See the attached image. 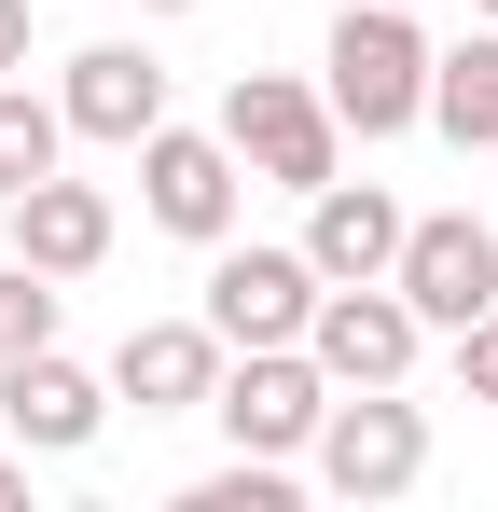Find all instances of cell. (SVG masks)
I'll return each mask as SVG.
<instances>
[{
  "label": "cell",
  "mask_w": 498,
  "mask_h": 512,
  "mask_svg": "<svg viewBox=\"0 0 498 512\" xmlns=\"http://www.w3.org/2000/svg\"><path fill=\"white\" fill-rule=\"evenodd\" d=\"M388 291H402L429 333H471L498 305V236L471 222V208H429V222H402V263H388Z\"/></svg>",
  "instance_id": "cell-7"
},
{
  "label": "cell",
  "mask_w": 498,
  "mask_h": 512,
  "mask_svg": "<svg viewBox=\"0 0 498 512\" xmlns=\"http://www.w3.org/2000/svg\"><path fill=\"white\" fill-rule=\"evenodd\" d=\"M236 194H249V167H236L222 125H153V139H139V208H153L166 236L222 250V236H236Z\"/></svg>",
  "instance_id": "cell-5"
},
{
  "label": "cell",
  "mask_w": 498,
  "mask_h": 512,
  "mask_svg": "<svg viewBox=\"0 0 498 512\" xmlns=\"http://www.w3.org/2000/svg\"><path fill=\"white\" fill-rule=\"evenodd\" d=\"M180 512H291V457H236V471H208Z\"/></svg>",
  "instance_id": "cell-17"
},
{
  "label": "cell",
  "mask_w": 498,
  "mask_h": 512,
  "mask_svg": "<svg viewBox=\"0 0 498 512\" xmlns=\"http://www.w3.org/2000/svg\"><path fill=\"white\" fill-rule=\"evenodd\" d=\"M56 153H70V111H56V97H28V84H0V208L56 167Z\"/></svg>",
  "instance_id": "cell-15"
},
{
  "label": "cell",
  "mask_w": 498,
  "mask_h": 512,
  "mask_svg": "<svg viewBox=\"0 0 498 512\" xmlns=\"http://www.w3.org/2000/svg\"><path fill=\"white\" fill-rule=\"evenodd\" d=\"M14 263H42V277H97V263H111V194L42 167L28 194H14Z\"/></svg>",
  "instance_id": "cell-13"
},
{
  "label": "cell",
  "mask_w": 498,
  "mask_h": 512,
  "mask_svg": "<svg viewBox=\"0 0 498 512\" xmlns=\"http://www.w3.org/2000/svg\"><path fill=\"white\" fill-rule=\"evenodd\" d=\"M305 471H319L332 499H402L415 471H429V416H415L402 388H332L319 443H305Z\"/></svg>",
  "instance_id": "cell-4"
},
{
  "label": "cell",
  "mask_w": 498,
  "mask_h": 512,
  "mask_svg": "<svg viewBox=\"0 0 498 512\" xmlns=\"http://www.w3.org/2000/svg\"><path fill=\"white\" fill-rule=\"evenodd\" d=\"M305 346H319V374H332V388H402V374H415V346H429V319H415L388 277H332V291H319V319H305Z\"/></svg>",
  "instance_id": "cell-8"
},
{
  "label": "cell",
  "mask_w": 498,
  "mask_h": 512,
  "mask_svg": "<svg viewBox=\"0 0 498 512\" xmlns=\"http://www.w3.org/2000/svg\"><path fill=\"white\" fill-rule=\"evenodd\" d=\"M28 14H42V0H0V84L28 70Z\"/></svg>",
  "instance_id": "cell-19"
},
{
  "label": "cell",
  "mask_w": 498,
  "mask_h": 512,
  "mask_svg": "<svg viewBox=\"0 0 498 512\" xmlns=\"http://www.w3.org/2000/svg\"><path fill=\"white\" fill-rule=\"evenodd\" d=\"M208 416L236 429V457H305L319 416H332L319 346H236V360H222V388H208Z\"/></svg>",
  "instance_id": "cell-3"
},
{
  "label": "cell",
  "mask_w": 498,
  "mask_h": 512,
  "mask_svg": "<svg viewBox=\"0 0 498 512\" xmlns=\"http://www.w3.org/2000/svg\"><path fill=\"white\" fill-rule=\"evenodd\" d=\"M0 429L28 457H70V443L111 429V374H83L70 346H28V360H0Z\"/></svg>",
  "instance_id": "cell-9"
},
{
  "label": "cell",
  "mask_w": 498,
  "mask_h": 512,
  "mask_svg": "<svg viewBox=\"0 0 498 512\" xmlns=\"http://www.w3.org/2000/svg\"><path fill=\"white\" fill-rule=\"evenodd\" d=\"M56 111H70V139H111V153H139L166 125V56H139V42H83L70 84H56Z\"/></svg>",
  "instance_id": "cell-11"
},
{
  "label": "cell",
  "mask_w": 498,
  "mask_h": 512,
  "mask_svg": "<svg viewBox=\"0 0 498 512\" xmlns=\"http://www.w3.org/2000/svg\"><path fill=\"white\" fill-rule=\"evenodd\" d=\"M457 388H471V402H498V305L457 333Z\"/></svg>",
  "instance_id": "cell-18"
},
{
  "label": "cell",
  "mask_w": 498,
  "mask_h": 512,
  "mask_svg": "<svg viewBox=\"0 0 498 512\" xmlns=\"http://www.w3.org/2000/svg\"><path fill=\"white\" fill-rule=\"evenodd\" d=\"M222 139H236V167H263L277 194H319L346 167V125H332L319 84H291V70H236L222 84Z\"/></svg>",
  "instance_id": "cell-2"
},
{
  "label": "cell",
  "mask_w": 498,
  "mask_h": 512,
  "mask_svg": "<svg viewBox=\"0 0 498 512\" xmlns=\"http://www.w3.org/2000/svg\"><path fill=\"white\" fill-rule=\"evenodd\" d=\"M28 346H56V277L42 263H0V360H28Z\"/></svg>",
  "instance_id": "cell-16"
},
{
  "label": "cell",
  "mask_w": 498,
  "mask_h": 512,
  "mask_svg": "<svg viewBox=\"0 0 498 512\" xmlns=\"http://www.w3.org/2000/svg\"><path fill=\"white\" fill-rule=\"evenodd\" d=\"M222 360H236V346L208 333V319H139V333L111 346V402H139V416H208Z\"/></svg>",
  "instance_id": "cell-10"
},
{
  "label": "cell",
  "mask_w": 498,
  "mask_h": 512,
  "mask_svg": "<svg viewBox=\"0 0 498 512\" xmlns=\"http://www.w3.org/2000/svg\"><path fill=\"white\" fill-rule=\"evenodd\" d=\"M429 125H443L457 153H498V14L457 42V56H429Z\"/></svg>",
  "instance_id": "cell-14"
},
{
  "label": "cell",
  "mask_w": 498,
  "mask_h": 512,
  "mask_svg": "<svg viewBox=\"0 0 498 512\" xmlns=\"http://www.w3.org/2000/svg\"><path fill=\"white\" fill-rule=\"evenodd\" d=\"M0 512H28V457H0Z\"/></svg>",
  "instance_id": "cell-20"
},
{
  "label": "cell",
  "mask_w": 498,
  "mask_h": 512,
  "mask_svg": "<svg viewBox=\"0 0 498 512\" xmlns=\"http://www.w3.org/2000/svg\"><path fill=\"white\" fill-rule=\"evenodd\" d=\"M471 14H498V0H471Z\"/></svg>",
  "instance_id": "cell-22"
},
{
  "label": "cell",
  "mask_w": 498,
  "mask_h": 512,
  "mask_svg": "<svg viewBox=\"0 0 498 512\" xmlns=\"http://www.w3.org/2000/svg\"><path fill=\"white\" fill-rule=\"evenodd\" d=\"M319 291H332V277H319L305 250H236V236H222V250H208V305H194V319H208L222 346H305Z\"/></svg>",
  "instance_id": "cell-6"
},
{
  "label": "cell",
  "mask_w": 498,
  "mask_h": 512,
  "mask_svg": "<svg viewBox=\"0 0 498 512\" xmlns=\"http://www.w3.org/2000/svg\"><path fill=\"white\" fill-rule=\"evenodd\" d=\"M332 125L346 139H402L429 125V28H415V0H346L332 14Z\"/></svg>",
  "instance_id": "cell-1"
},
{
  "label": "cell",
  "mask_w": 498,
  "mask_h": 512,
  "mask_svg": "<svg viewBox=\"0 0 498 512\" xmlns=\"http://www.w3.org/2000/svg\"><path fill=\"white\" fill-rule=\"evenodd\" d=\"M402 194H374V180H346L332 167L319 194H305V263H319V277H388V263H402Z\"/></svg>",
  "instance_id": "cell-12"
},
{
  "label": "cell",
  "mask_w": 498,
  "mask_h": 512,
  "mask_svg": "<svg viewBox=\"0 0 498 512\" xmlns=\"http://www.w3.org/2000/svg\"><path fill=\"white\" fill-rule=\"evenodd\" d=\"M153 14H194V0H153Z\"/></svg>",
  "instance_id": "cell-21"
}]
</instances>
